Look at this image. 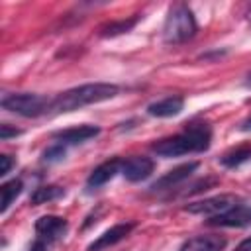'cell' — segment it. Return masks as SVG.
Here are the masks:
<instances>
[{
  "instance_id": "10",
  "label": "cell",
  "mask_w": 251,
  "mask_h": 251,
  "mask_svg": "<svg viewBox=\"0 0 251 251\" xmlns=\"http://www.w3.org/2000/svg\"><path fill=\"white\" fill-rule=\"evenodd\" d=\"M198 169V163L196 161H190V163H184V165H178L175 167L173 171H169L167 175H163L151 188L153 190H167V188H173L176 184H180L182 180H186L194 171Z\"/></svg>"
},
{
  "instance_id": "1",
  "label": "cell",
  "mask_w": 251,
  "mask_h": 251,
  "mask_svg": "<svg viewBox=\"0 0 251 251\" xmlns=\"http://www.w3.org/2000/svg\"><path fill=\"white\" fill-rule=\"evenodd\" d=\"M120 92V88L116 84H108V82H92V84H80L75 86L67 92H61L55 100H51L49 110L53 114H65V112H73L78 110L82 106L88 104H96V102H104L114 98Z\"/></svg>"
},
{
  "instance_id": "18",
  "label": "cell",
  "mask_w": 251,
  "mask_h": 251,
  "mask_svg": "<svg viewBox=\"0 0 251 251\" xmlns=\"http://www.w3.org/2000/svg\"><path fill=\"white\" fill-rule=\"evenodd\" d=\"M135 24H137V16H133V18H129V20L110 22V24H106V25L100 27V35H102V37H114V35H120V33L129 31Z\"/></svg>"
},
{
  "instance_id": "2",
  "label": "cell",
  "mask_w": 251,
  "mask_h": 251,
  "mask_svg": "<svg viewBox=\"0 0 251 251\" xmlns=\"http://www.w3.org/2000/svg\"><path fill=\"white\" fill-rule=\"evenodd\" d=\"M212 141V131L208 126L198 124V126H190L186 127V131L161 139L153 145V151L161 157H178V155H186V153H200L206 151L210 147Z\"/></svg>"
},
{
  "instance_id": "13",
  "label": "cell",
  "mask_w": 251,
  "mask_h": 251,
  "mask_svg": "<svg viewBox=\"0 0 251 251\" xmlns=\"http://www.w3.org/2000/svg\"><path fill=\"white\" fill-rule=\"evenodd\" d=\"M226 239L222 235H196L180 245L178 251H224Z\"/></svg>"
},
{
  "instance_id": "7",
  "label": "cell",
  "mask_w": 251,
  "mask_h": 251,
  "mask_svg": "<svg viewBox=\"0 0 251 251\" xmlns=\"http://www.w3.org/2000/svg\"><path fill=\"white\" fill-rule=\"evenodd\" d=\"M155 169V163L149 157H129L126 163H122V175L129 182H139L151 176Z\"/></svg>"
},
{
  "instance_id": "16",
  "label": "cell",
  "mask_w": 251,
  "mask_h": 251,
  "mask_svg": "<svg viewBox=\"0 0 251 251\" xmlns=\"http://www.w3.org/2000/svg\"><path fill=\"white\" fill-rule=\"evenodd\" d=\"M22 188H24V184H22L20 178H12V180H8V182H4V184L0 186V192H2L0 212H6V210L10 208V204L22 194Z\"/></svg>"
},
{
  "instance_id": "9",
  "label": "cell",
  "mask_w": 251,
  "mask_h": 251,
  "mask_svg": "<svg viewBox=\"0 0 251 251\" xmlns=\"http://www.w3.org/2000/svg\"><path fill=\"white\" fill-rule=\"evenodd\" d=\"M98 133H100V127H96V126H75V127L61 129V131L53 133V137L61 145H76V143L96 137Z\"/></svg>"
},
{
  "instance_id": "23",
  "label": "cell",
  "mask_w": 251,
  "mask_h": 251,
  "mask_svg": "<svg viewBox=\"0 0 251 251\" xmlns=\"http://www.w3.org/2000/svg\"><path fill=\"white\" fill-rule=\"evenodd\" d=\"M235 251H251V237H247V239H243L237 247H235Z\"/></svg>"
},
{
  "instance_id": "24",
  "label": "cell",
  "mask_w": 251,
  "mask_h": 251,
  "mask_svg": "<svg viewBox=\"0 0 251 251\" xmlns=\"http://www.w3.org/2000/svg\"><path fill=\"white\" fill-rule=\"evenodd\" d=\"M243 129H251V116H249V118L243 122Z\"/></svg>"
},
{
  "instance_id": "6",
  "label": "cell",
  "mask_w": 251,
  "mask_h": 251,
  "mask_svg": "<svg viewBox=\"0 0 251 251\" xmlns=\"http://www.w3.org/2000/svg\"><path fill=\"white\" fill-rule=\"evenodd\" d=\"M208 224L222 226V227H245V226H251V206L239 202L233 208H229L227 212L210 218Z\"/></svg>"
},
{
  "instance_id": "20",
  "label": "cell",
  "mask_w": 251,
  "mask_h": 251,
  "mask_svg": "<svg viewBox=\"0 0 251 251\" xmlns=\"http://www.w3.org/2000/svg\"><path fill=\"white\" fill-rule=\"evenodd\" d=\"M18 133H20V129H12L8 124H2V126H0V139H2V141H6L8 137H16Z\"/></svg>"
},
{
  "instance_id": "15",
  "label": "cell",
  "mask_w": 251,
  "mask_h": 251,
  "mask_svg": "<svg viewBox=\"0 0 251 251\" xmlns=\"http://www.w3.org/2000/svg\"><path fill=\"white\" fill-rule=\"evenodd\" d=\"M251 157V143H245V145H239L235 149H229L222 155V165L227 167V169H235L239 167L241 163H245L247 159Z\"/></svg>"
},
{
  "instance_id": "5",
  "label": "cell",
  "mask_w": 251,
  "mask_h": 251,
  "mask_svg": "<svg viewBox=\"0 0 251 251\" xmlns=\"http://www.w3.org/2000/svg\"><path fill=\"white\" fill-rule=\"evenodd\" d=\"M241 200L233 194H220V196H212V198H206V200H200V202H192L186 206V212L190 214H198V216H208V218H214L218 214H224L227 212L229 208H233L235 204H239Z\"/></svg>"
},
{
  "instance_id": "14",
  "label": "cell",
  "mask_w": 251,
  "mask_h": 251,
  "mask_svg": "<svg viewBox=\"0 0 251 251\" xmlns=\"http://www.w3.org/2000/svg\"><path fill=\"white\" fill-rule=\"evenodd\" d=\"M182 106H184V100L180 96H167L163 100L151 102L147 106V114L155 116V118H171V116L180 114Z\"/></svg>"
},
{
  "instance_id": "3",
  "label": "cell",
  "mask_w": 251,
  "mask_h": 251,
  "mask_svg": "<svg viewBox=\"0 0 251 251\" xmlns=\"http://www.w3.org/2000/svg\"><path fill=\"white\" fill-rule=\"evenodd\" d=\"M196 27L198 25H196V20L190 8L184 4H178L169 12L165 20L163 37L167 43H182L196 33Z\"/></svg>"
},
{
  "instance_id": "12",
  "label": "cell",
  "mask_w": 251,
  "mask_h": 251,
  "mask_svg": "<svg viewBox=\"0 0 251 251\" xmlns=\"http://www.w3.org/2000/svg\"><path fill=\"white\" fill-rule=\"evenodd\" d=\"M120 171H122V161H120V159H110V161L98 165V167L90 173L86 184H88V188H98V186L106 184L108 180H112Z\"/></svg>"
},
{
  "instance_id": "25",
  "label": "cell",
  "mask_w": 251,
  "mask_h": 251,
  "mask_svg": "<svg viewBox=\"0 0 251 251\" xmlns=\"http://www.w3.org/2000/svg\"><path fill=\"white\" fill-rule=\"evenodd\" d=\"M247 84H249V86H251V75H249V76H247Z\"/></svg>"
},
{
  "instance_id": "4",
  "label": "cell",
  "mask_w": 251,
  "mask_h": 251,
  "mask_svg": "<svg viewBox=\"0 0 251 251\" xmlns=\"http://www.w3.org/2000/svg\"><path fill=\"white\" fill-rule=\"evenodd\" d=\"M2 108L8 112H14L24 118H37L45 112H49L51 100L39 94H8L2 98Z\"/></svg>"
},
{
  "instance_id": "11",
  "label": "cell",
  "mask_w": 251,
  "mask_h": 251,
  "mask_svg": "<svg viewBox=\"0 0 251 251\" xmlns=\"http://www.w3.org/2000/svg\"><path fill=\"white\" fill-rule=\"evenodd\" d=\"M35 231L41 239H47V241L59 239L67 231V220L61 216H41L35 222Z\"/></svg>"
},
{
  "instance_id": "21",
  "label": "cell",
  "mask_w": 251,
  "mask_h": 251,
  "mask_svg": "<svg viewBox=\"0 0 251 251\" xmlns=\"http://www.w3.org/2000/svg\"><path fill=\"white\" fill-rule=\"evenodd\" d=\"M0 175L4 176V175H8L10 173V169H12V165H14V161H12V157L10 155H0Z\"/></svg>"
},
{
  "instance_id": "8",
  "label": "cell",
  "mask_w": 251,
  "mask_h": 251,
  "mask_svg": "<svg viewBox=\"0 0 251 251\" xmlns=\"http://www.w3.org/2000/svg\"><path fill=\"white\" fill-rule=\"evenodd\" d=\"M131 229H133V224H116V226H112L110 229H106L102 235H98V237L86 247V251H102V249H108V247L116 245L118 241H122L126 235H129Z\"/></svg>"
},
{
  "instance_id": "19",
  "label": "cell",
  "mask_w": 251,
  "mask_h": 251,
  "mask_svg": "<svg viewBox=\"0 0 251 251\" xmlns=\"http://www.w3.org/2000/svg\"><path fill=\"white\" fill-rule=\"evenodd\" d=\"M61 159H65V145H61V143L51 145L43 153V161H47V163H55V161H61Z\"/></svg>"
},
{
  "instance_id": "17",
  "label": "cell",
  "mask_w": 251,
  "mask_h": 251,
  "mask_svg": "<svg viewBox=\"0 0 251 251\" xmlns=\"http://www.w3.org/2000/svg\"><path fill=\"white\" fill-rule=\"evenodd\" d=\"M65 194V190L61 188V186H39V188H35L33 190V194H31V204H35V206H39V204H47V202H53V200H57V198H61Z\"/></svg>"
},
{
  "instance_id": "22",
  "label": "cell",
  "mask_w": 251,
  "mask_h": 251,
  "mask_svg": "<svg viewBox=\"0 0 251 251\" xmlns=\"http://www.w3.org/2000/svg\"><path fill=\"white\" fill-rule=\"evenodd\" d=\"M27 251H47V245H45V241H43V239H37V241H35Z\"/></svg>"
}]
</instances>
